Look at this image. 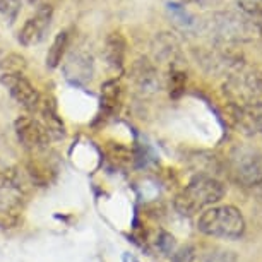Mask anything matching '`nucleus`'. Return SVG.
Masks as SVG:
<instances>
[{
    "instance_id": "obj_7",
    "label": "nucleus",
    "mask_w": 262,
    "mask_h": 262,
    "mask_svg": "<svg viewBox=\"0 0 262 262\" xmlns=\"http://www.w3.org/2000/svg\"><path fill=\"white\" fill-rule=\"evenodd\" d=\"M0 81L7 88L9 95L12 96V100L16 101L19 106H23L24 110H28L31 113L36 112L41 95H39L36 88L23 76V72H4Z\"/></svg>"
},
{
    "instance_id": "obj_15",
    "label": "nucleus",
    "mask_w": 262,
    "mask_h": 262,
    "mask_svg": "<svg viewBox=\"0 0 262 262\" xmlns=\"http://www.w3.org/2000/svg\"><path fill=\"white\" fill-rule=\"evenodd\" d=\"M190 262H238L233 252L225 249H206L192 257Z\"/></svg>"
},
{
    "instance_id": "obj_10",
    "label": "nucleus",
    "mask_w": 262,
    "mask_h": 262,
    "mask_svg": "<svg viewBox=\"0 0 262 262\" xmlns=\"http://www.w3.org/2000/svg\"><path fill=\"white\" fill-rule=\"evenodd\" d=\"M38 115V120L41 122V125L47 128L48 136L53 139H63L66 137V125H63L62 118L58 117L57 105L53 101V98H39L38 108L34 112Z\"/></svg>"
},
{
    "instance_id": "obj_5",
    "label": "nucleus",
    "mask_w": 262,
    "mask_h": 262,
    "mask_svg": "<svg viewBox=\"0 0 262 262\" xmlns=\"http://www.w3.org/2000/svg\"><path fill=\"white\" fill-rule=\"evenodd\" d=\"M230 120L242 134H262V100L233 103L230 106Z\"/></svg>"
},
{
    "instance_id": "obj_1",
    "label": "nucleus",
    "mask_w": 262,
    "mask_h": 262,
    "mask_svg": "<svg viewBox=\"0 0 262 262\" xmlns=\"http://www.w3.org/2000/svg\"><path fill=\"white\" fill-rule=\"evenodd\" d=\"M225 194V185L214 177L195 175L175 197V209L182 216H195L207 207L217 204Z\"/></svg>"
},
{
    "instance_id": "obj_11",
    "label": "nucleus",
    "mask_w": 262,
    "mask_h": 262,
    "mask_svg": "<svg viewBox=\"0 0 262 262\" xmlns=\"http://www.w3.org/2000/svg\"><path fill=\"white\" fill-rule=\"evenodd\" d=\"M127 57V41L122 33H110L103 45V58L113 71H122Z\"/></svg>"
},
{
    "instance_id": "obj_9",
    "label": "nucleus",
    "mask_w": 262,
    "mask_h": 262,
    "mask_svg": "<svg viewBox=\"0 0 262 262\" xmlns=\"http://www.w3.org/2000/svg\"><path fill=\"white\" fill-rule=\"evenodd\" d=\"M130 84L142 96H149L160 90L161 79L156 66L147 58L137 60L130 69Z\"/></svg>"
},
{
    "instance_id": "obj_20",
    "label": "nucleus",
    "mask_w": 262,
    "mask_h": 262,
    "mask_svg": "<svg viewBox=\"0 0 262 262\" xmlns=\"http://www.w3.org/2000/svg\"><path fill=\"white\" fill-rule=\"evenodd\" d=\"M26 2H28L31 7L39 9V7H45V6H48V4H50V0H26Z\"/></svg>"
},
{
    "instance_id": "obj_19",
    "label": "nucleus",
    "mask_w": 262,
    "mask_h": 262,
    "mask_svg": "<svg viewBox=\"0 0 262 262\" xmlns=\"http://www.w3.org/2000/svg\"><path fill=\"white\" fill-rule=\"evenodd\" d=\"M185 4H194V6H201V7H216L220 4H223V0H182Z\"/></svg>"
},
{
    "instance_id": "obj_13",
    "label": "nucleus",
    "mask_w": 262,
    "mask_h": 262,
    "mask_svg": "<svg viewBox=\"0 0 262 262\" xmlns=\"http://www.w3.org/2000/svg\"><path fill=\"white\" fill-rule=\"evenodd\" d=\"M155 53H156V60L173 63L177 60V57L180 55L179 43H177V39L170 36V34L161 33L155 41Z\"/></svg>"
},
{
    "instance_id": "obj_3",
    "label": "nucleus",
    "mask_w": 262,
    "mask_h": 262,
    "mask_svg": "<svg viewBox=\"0 0 262 262\" xmlns=\"http://www.w3.org/2000/svg\"><path fill=\"white\" fill-rule=\"evenodd\" d=\"M233 171L244 189L262 197V152L240 151L233 156Z\"/></svg>"
},
{
    "instance_id": "obj_8",
    "label": "nucleus",
    "mask_w": 262,
    "mask_h": 262,
    "mask_svg": "<svg viewBox=\"0 0 262 262\" xmlns=\"http://www.w3.org/2000/svg\"><path fill=\"white\" fill-rule=\"evenodd\" d=\"M52 17H53V9L50 4L45 7L36 9V14H34L33 17H29L21 26V29H19L17 41L21 43L23 47H34V45H38L39 41H43L45 33L48 31V28H50Z\"/></svg>"
},
{
    "instance_id": "obj_4",
    "label": "nucleus",
    "mask_w": 262,
    "mask_h": 262,
    "mask_svg": "<svg viewBox=\"0 0 262 262\" xmlns=\"http://www.w3.org/2000/svg\"><path fill=\"white\" fill-rule=\"evenodd\" d=\"M255 19L233 12H220L211 17V28L216 36L226 39H249L259 31Z\"/></svg>"
},
{
    "instance_id": "obj_16",
    "label": "nucleus",
    "mask_w": 262,
    "mask_h": 262,
    "mask_svg": "<svg viewBox=\"0 0 262 262\" xmlns=\"http://www.w3.org/2000/svg\"><path fill=\"white\" fill-rule=\"evenodd\" d=\"M17 185V171L0 160V190H7Z\"/></svg>"
},
{
    "instance_id": "obj_14",
    "label": "nucleus",
    "mask_w": 262,
    "mask_h": 262,
    "mask_svg": "<svg viewBox=\"0 0 262 262\" xmlns=\"http://www.w3.org/2000/svg\"><path fill=\"white\" fill-rule=\"evenodd\" d=\"M69 43H71V34L69 31H60L53 38L50 48L47 53V67L48 69H57L62 63V58L66 55Z\"/></svg>"
},
{
    "instance_id": "obj_2",
    "label": "nucleus",
    "mask_w": 262,
    "mask_h": 262,
    "mask_svg": "<svg viewBox=\"0 0 262 262\" xmlns=\"http://www.w3.org/2000/svg\"><path fill=\"white\" fill-rule=\"evenodd\" d=\"M197 230L212 238L236 240L245 233V217L235 206L214 204L201 212Z\"/></svg>"
},
{
    "instance_id": "obj_12",
    "label": "nucleus",
    "mask_w": 262,
    "mask_h": 262,
    "mask_svg": "<svg viewBox=\"0 0 262 262\" xmlns=\"http://www.w3.org/2000/svg\"><path fill=\"white\" fill-rule=\"evenodd\" d=\"M100 101H101V110L105 115H115V113L120 112L123 101V88L120 81L112 79V81H106L103 84Z\"/></svg>"
},
{
    "instance_id": "obj_6",
    "label": "nucleus",
    "mask_w": 262,
    "mask_h": 262,
    "mask_svg": "<svg viewBox=\"0 0 262 262\" xmlns=\"http://www.w3.org/2000/svg\"><path fill=\"white\" fill-rule=\"evenodd\" d=\"M17 141L28 151H45L52 142V137L48 136L47 128L41 125V122L34 117L23 115L14 122Z\"/></svg>"
},
{
    "instance_id": "obj_17",
    "label": "nucleus",
    "mask_w": 262,
    "mask_h": 262,
    "mask_svg": "<svg viewBox=\"0 0 262 262\" xmlns=\"http://www.w3.org/2000/svg\"><path fill=\"white\" fill-rule=\"evenodd\" d=\"M21 11V0H0V16L7 23H14Z\"/></svg>"
},
{
    "instance_id": "obj_21",
    "label": "nucleus",
    "mask_w": 262,
    "mask_h": 262,
    "mask_svg": "<svg viewBox=\"0 0 262 262\" xmlns=\"http://www.w3.org/2000/svg\"><path fill=\"white\" fill-rule=\"evenodd\" d=\"M122 260H123V262H141L136 255H132L130 252H125V254L122 255Z\"/></svg>"
},
{
    "instance_id": "obj_18",
    "label": "nucleus",
    "mask_w": 262,
    "mask_h": 262,
    "mask_svg": "<svg viewBox=\"0 0 262 262\" xmlns=\"http://www.w3.org/2000/svg\"><path fill=\"white\" fill-rule=\"evenodd\" d=\"M0 67L4 69V72H23L26 69V60H24V57L17 55V53H9L0 62Z\"/></svg>"
}]
</instances>
